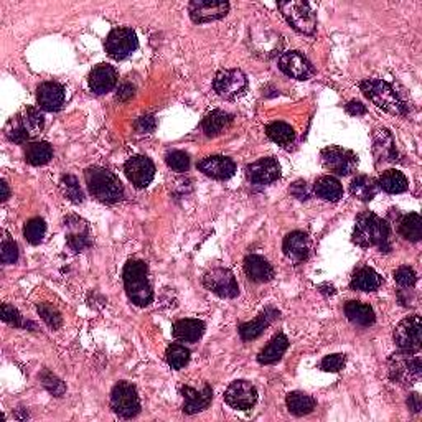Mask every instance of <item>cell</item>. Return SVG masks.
I'll use <instances>...</instances> for the list:
<instances>
[{"label":"cell","mask_w":422,"mask_h":422,"mask_svg":"<svg viewBox=\"0 0 422 422\" xmlns=\"http://www.w3.org/2000/svg\"><path fill=\"white\" fill-rule=\"evenodd\" d=\"M244 272H246L249 281L253 282H267L274 277L272 266L267 259L259 256V254H249L244 259Z\"/></svg>","instance_id":"obj_26"},{"label":"cell","mask_w":422,"mask_h":422,"mask_svg":"<svg viewBox=\"0 0 422 422\" xmlns=\"http://www.w3.org/2000/svg\"><path fill=\"white\" fill-rule=\"evenodd\" d=\"M391 231L386 219L376 217L375 213L365 211L358 215L355 229H353V241L361 248L378 246L381 253H390L391 249Z\"/></svg>","instance_id":"obj_1"},{"label":"cell","mask_w":422,"mask_h":422,"mask_svg":"<svg viewBox=\"0 0 422 422\" xmlns=\"http://www.w3.org/2000/svg\"><path fill=\"white\" fill-rule=\"evenodd\" d=\"M345 363H346L345 355H340V353H337V355H328L322 360L320 370L327 373H337L345 366Z\"/></svg>","instance_id":"obj_48"},{"label":"cell","mask_w":422,"mask_h":422,"mask_svg":"<svg viewBox=\"0 0 422 422\" xmlns=\"http://www.w3.org/2000/svg\"><path fill=\"white\" fill-rule=\"evenodd\" d=\"M181 394H183V412L185 414H196V412L205 411L210 406L213 391L208 385H203V390L198 391L195 387L183 386L181 387Z\"/></svg>","instance_id":"obj_24"},{"label":"cell","mask_w":422,"mask_h":422,"mask_svg":"<svg viewBox=\"0 0 422 422\" xmlns=\"http://www.w3.org/2000/svg\"><path fill=\"white\" fill-rule=\"evenodd\" d=\"M0 258H2L4 264H13L17 263L18 259V246L13 243V239L7 236V234L2 241V253H0Z\"/></svg>","instance_id":"obj_47"},{"label":"cell","mask_w":422,"mask_h":422,"mask_svg":"<svg viewBox=\"0 0 422 422\" xmlns=\"http://www.w3.org/2000/svg\"><path fill=\"white\" fill-rule=\"evenodd\" d=\"M277 313L274 311H266L264 313H261L256 320L253 322H248V323H243L241 327H239V335L244 342H249V340H256L258 337H261L264 330L271 325L274 318H276Z\"/></svg>","instance_id":"obj_31"},{"label":"cell","mask_w":422,"mask_h":422,"mask_svg":"<svg viewBox=\"0 0 422 422\" xmlns=\"http://www.w3.org/2000/svg\"><path fill=\"white\" fill-rule=\"evenodd\" d=\"M277 7L281 8L282 16L291 23L294 30L303 35H313L317 30V16L312 11L311 4L302 0H289V2H279Z\"/></svg>","instance_id":"obj_7"},{"label":"cell","mask_w":422,"mask_h":422,"mask_svg":"<svg viewBox=\"0 0 422 422\" xmlns=\"http://www.w3.org/2000/svg\"><path fill=\"white\" fill-rule=\"evenodd\" d=\"M126 176L132 181V185H135L137 188H145L147 185H150V181L155 176V167L152 164V160L145 155H135L131 157L129 160L124 164Z\"/></svg>","instance_id":"obj_16"},{"label":"cell","mask_w":422,"mask_h":422,"mask_svg":"<svg viewBox=\"0 0 422 422\" xmlns=\"http://www.w3.org/2000/svg\"><path fill=\"white\" fill-rule=\"evenodd\" d=\"M246 176L254 185H269L281 179V165L272 157H264L246 167Z\"/></svg>","instance_id":"obj_17"},{"label":"cell","mask_w":422,"mask_h":422,"mask_svg":"<svg viewBox=\"0 0 422 422\" xmlns=\"http://www.w3.org/2000/svg\"><path fill=\"white\" fill-rule=\"evenodd\" d=\"M215 91L224 100H236L248 90V78L241 70H222L215 76Z\"/></svg>","instance_id":"obj_12"},{"label":"cell","mask_w":422,"mask_h":422,"mask_svg":"<svg viewBox=\"0 0 422 422\" xmlns=\"http://www.w3.org/2000/svg\"><path fill=\"white\" fill-rule=\"evenodd\" d=\"M320 159H322V165L325 167V170L340 176L351 175L358 167V157L353 154L351 150L342 149V147H335V145L323 149L320 154Z\"/></svg>","instance_id":"obj_10"},{"label":"cell","mask_w":422,"mask_h":422,"mask_svg":"<svg viewBox=\"0 0 422 422\" xmlns=\"http://www.w3.org/2000/svg\"><path fill=\"white\" fill-rule=\"evenodd\" d=\"M224 401L229 407L238 411H248L256 404L258 391L249 381H234L224 391Z\"/></svg>","instance_id":"obj_14"},{"label":"cell","mask_w":422,"mask_h":422,"mask_svg":"<svg viewBox=\"0 0 422 422\" xmlns=\"http://www.w3.org/2000/svg\"><path fill=\"white\" fill-rule=\"evenodd\" d=\"M394 342L402 351L417 353L422 343V322L419 315L406 317L397 323L394 330Z\"/></svg>","instance_id":"obj_11"},{"label":"cell","mask_w":422,"mask_h":422,"mask_svg":"<svg viewBox=\"0 0 422 422\" xmlns=\"http://www.w3.org/2000/svg\"><path fill=\"white\" fill-rule=\"evenodd\" d=\"M106 53L114 60H124L139 47L135 32L129 27H117L109 32L106 38Z\"/></svg>","instance_id":"obj_9"},{"label":"cell","mask_w":422,"mask_h":422,"mask_svg":"<svg viewBox=\"0 0 422 422\" xmlns=\"http://www.w3.org/2000/svg\"><path fill=\"white\" fill-rule=\"evenodd\" d=\"M387 375H390L391 381L399 382V385H414L421 380L422 375L421 356H417V353L402 350L394 353L387 360Z\"/></svg>","instance_id":"obj_6"},{"label":"cell","mask_w":422,"mask_h":422,"mask_svg":"<svg viewBox=\"0 0 422 422\" xmlns=\"http://www.w3.org/2000/svg\"><path fill=\"white\" fill-rule=\"evenodd\" d=\"M205 333V323L198 318H183L174 325V337L185 343L198 342Z\"/></svg>","instance_id":"obj_27"},{"label":"cell","mask_w":422,"mask_h":422,"mask_svg":"<svg viewBox=\"0 0 422 422\" xmlns=\"http://www.w3.org/2000/svg\"><path fill=\"white\" fill-rule=\"evenodd\" d=\"M282 249H284V254H286L291 261L302 263L306 261L308 256V251H311V239H308L306 233L292 231L287 234L286 239H284Z\"/></svg>","instance_id":"obj_25"},{"label":"cell","mask_w":422,"mask_h":422,"mask_svg":"<svg viewBox=\"0 0 422 422\" xmlns=\"http://www.w3.org/2000/svg\"><path fill=\"white\" fill-rule=\"evenodd\" d=\"M85 180L90 193L101 203H117L124 198V186L121 180L104 167H90L85 170Z\"/></svg>","instance_id":"obj_3"},{"label":"cell","mask_w":422,"mask_h":422,"mask_svg":"<svg viewBox=\"0 0 422 422\" xmlns=\"http://www.w3.org/2000/svg\"><path fill=\"white\" fill-rule=\"evenodd\" d=\"M2 320L7 322L8 325H12V327H23V325H25V323H23V318H22L20 313H18L17 308L8 306V303H4V306H2Z\"/></svg>","instance_id":"obj_49"},{"label":"cell","mask_w":422,"mask_h":422,"mask_svg":"<svg viewBox=\"0 0 422 422\" xmlns=\"http://www.w3.org/2000/svg\"><path fill=\"white\" fill-rule=\"evenodd\" d=\"M0 188H2V201H6L8 198V195H11V191H8V185L7 181H0Z\"/></svg>","instance_id":"obj_55"},{"label":"cell","mask_w":422,"mask_h":422,"mask_svg":"<svg viewBox=\"0 0 422 422\" xmlns=\"http://www.w3.org/2000/svg\"><path fill=\"white\" fill-rule=\"evenodd\" d=\"M200 171L215 180H228L236 171V164L224 155H211L198 162Z\"/></svg>","instance_id":"obj_19"},{"label":"cell","mask_w":422,"mask_h":422,"mask_svg":"<svg viewBox=\"0 0 422 422\" xmlns=\"http://www.w3.org/2000/svg\"><path fill=\"white\" fill-rule=\"evenodd\" d=\"M45 127V117L37 107H25L17 116H13L6 126V135L16 144H27L37 137Z\"/></svg>","instance_id":"obj_4"},{"label":"cell","mask_w":422,"mask_h":422,"mask_svg":"<svg viewBox=\"0 0 422 422\" xmlns=\"http://www.w3.org/2000/svg\"><path fill=\"white\" fill-rule=\"evenodd\" d=\"M47 233V224L42 218H32L28 219L23 229V236L30 244H40L43 241V236Z\"/></svg>","instance_id":"obj_42"},{"label":"cell","mask_w":422,"mask_h":422,"mask_svg":"<svg viewBox=\"0 0 422 422\" xmlns=\"http://www.w3.org/2000/svg\"><path fill=\"white\" fill-rule=\"evenodd\" d=\"M117 83V71L114 66L107 65V63H101L92 68L91 75H90V88L92 92L96 95H106L109 92L112 88L116 86Z\"/></svg>","instance_id":"obj_23"},{"label":"cell","mask_w":422,"mask_h":422,"mask_svg":"<svg viewBox=\"0 0 422 422\" xmlns=\"http://www.w3.org/2000/svg\"><path fill=\"white\" fill-rule=\"evenodd\" d=\"M229 4L222 0H193L188 6L191 20L195 23H208L227 16Z\"/></svg>","instance_id":"obj_15"},{"label":"cell","mask_w":422,"mask_h":422,"mask_svg":"<svg viewBox=\"0 0 422 422\" xmlns=\"http://www.w3.org/2000/svg\"><path fill=\"white\" fill-rule=\"evenodd\" d=\"M397 231L407 241L417 243L422 238V218L417 213H409L406 217L401 218Z\"/></svg>","instance_id":"obj_38"},{"label":"cell","mask_w":422,"mask_h":422,"mask_svg":"<svg viewBox=\"0 0 422 422\" xmlns=\"http://www.w3.org/2000/svg\"><path fill=\"white\" fill-rule=\"evenodd\" d=\"M203 286L208 289L210 292L217 294V296L223 299H234L239 294V286L234 274L229 269L217 267L203 277Z\"/></svg>","instance_id":"obj_13"},{"label":"cell","mask_w":422,"mask_h":422,"mask_svg":"<svg viewBox=\"0 0 422 422\" xmlns=\"http://www.w3.org/2000/svg\"><path fill=\"white\" fill-rule=\"evenodd\" d=\"M38 106L45 111H58L65 102V88L56 81H45L37 88Z\"/></svg>","instance_id":"obj_21"},{"label":"cell","mask_w":422,"mask_h":422,"mask_svg":"<svg viewBox=\"0 0 422 422\" xmlns=\"http://www.w3.org/2000/svg\"><path fill=\"white\" fill-rule=\"evenodd\" d=\"M61 193L66 196L68 200L73 201V203H81L85 200V195H83V190L80 186V181L75 175H65L60 181Z\"/></svg>","instance_id":"obj_41"},{"label":"cell","mask_w":422,"mask_h":422,"mask_svg":"<svg viewBox=\"0 0 422 422\" xmlns=\"http://www.w3.org/2000/svg\"><path fill=\"white\" fill-rule=\"evenodd\" d=\"M407 407H409L412 412H419L421 411L422 404H421L419 394H416V392H414V394H411L409 397H407Z\"/></svg>","instance_id":"obj_54"},{"label":"cell","mask_w":422,"mask_h":422,"mask_svg":"<svg viewBox=\"0 0 422 422\" xmlns=\"http://www.w3.org/2000/svg\"><path fill=\"white\" fill-rule=\"evenodd\" d=\"M66 227V241L70 244V248L75 253H80L83 249L91 246V234L90 227L86 222H83L78 217H70L65 222Z\"/></svg>","instance_id":"obj_20"},{"label":"cell","mask_w":422,"mask_h":422,"mask_svg":"<svg viewBox=\"0 0 422 422\" xmlns=\"http://www.w3.org/2000/svg\"><path fill=\"white\" fill-rule=\"evenodd\" d=\"M346 111L350 112L351 116H363V114H366V107L363 106L361 102H358V101L348 102V104H346Z\"/></svg>","instance_id":"obj_52"},{"label":"cell","mask_w":422,"mask_h":422,"mask_svg":"<svg viewBox=\"0 0 422 422\" xmlns=\"http://www.w3.org/2000/svg\"><path fill=\"white\" fill-rule=\"evenodd\" d=\"M231 122H233L231 114H228V112H224V111L215 109V111H211L210 114H206L201 127H203V132L208 137H217L222 134V132L227 129Z\"/></svg>","instance_id":"obj_34"},{"label":"cell","mask_w":422,"mask_h":422,"mask_svg":"<svg viewBox=\"0 0 422 422\" xmlns=\"http://www.w3.org/2000/svg\"><path fill=\"white\" fill-rule=\"evenodd\" d=\"M124 287L129 301L137 307H147L154 301V292L149 281V266L144 261L132 259L124 266L122 272Z\"/></svg>","instance_id":"obj_2"},{"label":"cell","mask_w":422,"mask_h":422,"mask_svg":"<svg viewBox=\"0 0 422 422\" xmlns=\"http://www.w3.org/2000/svg\"><path fill=\"white\" fill-rule=\"evenodd\" d=\"M135 129L140 132V134H149L155 129V119L154 116H142L135 121Z\"/></svg>","instance_id":"obj_50"},{"label":"cell","mask_w":422,"mask_h":422,"mask_svg":"<svg viewBox=\"0 0 422 422\" xmlns=\"http://www.w3.org/2000/svg\"><path fill=\"white\" fill-rule=\"evenodd\" d=\"M345 315L351 323L360 327H370L376 320L373 308L368 303L358 301H350L345 303Z\"/></svg>","instance_id":"obj_30"},{"label":"cell","mask_w":422,"mask_h":422,"mask_svg":"<svg viewBox=\"0 0 422 422\" xmlns=\"http://www.w3.org/2000/svg\"><path fill=\"white\" fill-rule=\"evenodd\" d=\"M53 159V149L48 142H30L25 149V160L33 167L48 164Z\"/></svg>","instance_id":"obj_36"},{"label":"cell","mask_w":422,"mask_h":422,"mask_svg":"<svg viewBox=\"0 0 422 422\" xmlns=\"http://www.w3.org/2000/svg\"><path fill=\"white\" fill-rule=\"evenodd\" d=\"M291 193L296 196V198H299V200H308L311 198V190H308V185L306 183V181H296V183H294L292 186H291Z\"/></svg>","instance_id":"obj_51"},{"label":"cell","mask_w":422,"mask_h":422,"mask_svg":"<svg viewBox=\"0 0 422 422\" xmlns=\"http://www.w3.org/2000/svg\"><path fill=\"white\" fill-rule=\"evenodd\" d=\"M279 70L284 75L294 78V80H308L313 76L312 63L302 55L301 52H286L279 58Z\"/></svg>","instance_id":"obj_18"},{"label":"cell","mask_w":422,"mask_h":422,"mask_svg":"<svg viewBox=\"0 0 422 422\" xmlns=\"http://www.w3.org/2000/svg\"><path fill=\"white\" fill-rule=\"evenodd\" d=\"M111 407L119 417L132 419L140 412V401L135 386L132 382L119 381L112 387Z\"/></svg>","instance_id":"obj_8"},{"label":"cell","mask_w":422,"mask_h":422,"mask_svg":"<svg viewBox=\"0 0 422 422\" xmlns=\"http://www.w3.org/2000/svg\"><path fill=\"white\" fill-rule=\"evenodd\" d=\"M38 313H40V317L47 322V325L53 328V330H56V328L61 327L63 323L61 313L58 312L52 303H47V302L40 303V306H38Z\"/></svg>","instance_id":"obj_43"},{"label":"cell","mask_w":422,"mask_h":422,"mask_svg":"<svg viewBox=\"0 0 422 422\" xmlns=\"http://www.w3.org/2000/svg\"><path fill=\"white\" fill-rule=\"evenodd\" d=\"M287 348H289L287 337L284 335V333H277V335L267 343L266 348H263V350L259 351L258 361L261 363V365H272V363L281 360L284 353L287 351Z\"/></svg>","instance_id":"obj_29"},{"label":"cell","mask_w":422,"mask_h":422,"mask_svg":"<svg viewBox=\"0 0 422 422\" xmlns=\"http://www.w3.org/2000/svg\"><path fill=\"white\" fill-rule=\"evenodd\" d=\"M165 358L171 370H181L190 360V350L183 345H176L175 343V345H170L167 348Z\"/></svg>","instance_id":"obj_40"},{"label":"cell","mask_w":422,"mask_h":422,"mask_svg":"<svg viewBox=\"0 0 422 422\" xmlns=\"http://www.w3.org/2000/svg\"><path fill=\"white\" fill-rule=\"evenodd\" d=\"M360 90L380 109L390 112L392 116L406 114L404 102L401 101L399 95H397L390 83L382 80H363L360 83Z\"/></svg>","instance_id":"obj_5"},{"label":"cell","mask_w":422,"mask_h":422,"mask_svg":"<svg viewBox=\"0 0 422 422\" xmlns=\"http://www.w3.org/2000/svg\"><path fill=\"white\" fill-rule=\"evenodd\" d=\"M42 381H43V386H45L53 396H61L63 392L66 391L65 382H63L61 380H58V378L55 375H52L50 371H43Z\"/></svg>","instance_id":"obj_46"},{"label":"cell","mask_w":422,"mask_h":422,"mask_svg":"<svg viewBox=\"0 0 422 422\" xmlns=\"http://www.w3.org/2000/svg\"><path fill=\"white\" fill-rule=\"evenodd\" d=\"M378 186L391 195L404 193L407 190V179L399 170H386L378 179Z\"/></svg>","instance_id":"obj_35"},{"label":"cell","mask_w":422,"mask_h":422,"mask_svg":"<svg viewBox=\"0 0 422 422\" xmlns=\"http://www.w3.org/2000/svg\"><path fill=\"white\" fill-rule=\"evenodd\" d=\"M313 191H315L318 198H322L325 201H333V203L343 196L342 183L332 175L320 176V179L315 181V185H313Z\"/></svg>","instance_id":"obj_33"},{"label":"cell","mask_w":422,"mask_h":422,"mask_svg":"<svg viewBox=\"0 0 422 422\" xmlns=\"http://www.w3.org/2000/svg\"><path fill=\"white\" fill-rule=\"evenodd\" d=\"M132 96H134V88L131 85H122L119 88V91H117V100L119 101H127L131 100Z\"/></svg>","instance_id":"obj_53"},{"label":"cell","mask_w":422,"mask_h":422,"mask_svg":"<svg viewBox=\"0 0 422 422\" xmlns=\"http://www.w3.org/2000/svg\"><path fill=\"white\" fill-rule=\"evenodd\" d=\"M378 191V181L368 175H356L350 183V193L360 201H371Z\"/></svg>","instance_id":"obj_32"},{"label":"cell","mask_w":422,"mask_h":422,"mask_svg":"<svg viewBox=\"0 0 422 422\" xmlns=\"http://www.w3.org/2000/svg\"><path fill=\"white\" fill-rule=\"evenodd\" d=\"M266 134L272 142H276L279 145H291L296 140V132L287 122H271L266 127Z\"/></svg>","instance_id":"obj_39"},{"label":"cell","mask_w":422,"mask_h":422,"mask_svg":"<svg viewBox=\"0 0 422 422\" xmlns=\"http://www.w3.org/2000/svg\"><path fill=\"white\" fill-rule=\"evenodd\" d=\"M165 160H167V165H169L170 169L175 171H186L190 167L188 155H186L185 152H180V150L170 152V154L167 155Z\"/></svg>","instance_id":"obj_44"},{"label":"cell","mask_w":422,"mask_h":422,"mask_svg":"<svg viewBox=\"0 0 422 422\" xmlns=\"http://www.w3.org/2000/svg\"><path fill=\"white\" fill-rule=\"evenodd\" d=\"M394 281L397 282V286H401V287H414L417 276L412 267L401 266L394 271Z\"/></svg>","instance_id":"obj_45"},{"label":"cell","mask_w":422,"mask_h":422,"mask_svg":"<svg viewBox=\"0 0 422 422\" xmlns=\"http://www.w3.org/2000/svg\"><path fill=\"white\" fill-rule=\"evenodd\" d=\"M286 404L287 409L291 411L294 416L311 414V412L315 409V399L302 391H294L291 394H287Z\"/></svg>","instance_id":"obj_37"},{"label":"cell","mask_w":422,"mask_h":422,"mask_svg":"<svg viewBox=\"0 0 422 422\" xmlns=\"http://www.w3.org/2000/svg\"><path fill=\"white\" fill-rule=\"evenodd\" d=\"M382 277L371 267H361L353 274L350 286L353 291L360 292H375L381 287Z\"/></svg>","instance_id":"obj_28"},{"label":"cell","mask_w":422,"mask_h":422,"mask_svg":"<svg viewBox=\"0 0 422 422\" xmlns=\"http://www.w3.org/2000/svg\"><path fill=\"white\" fill-rule=\"evenodd\" d=\"M373 155H375L376 164L397 160L394 137L387 129H378L373 134Z\"/></svg>","instance_id":"obj_22"}]
</instances>
